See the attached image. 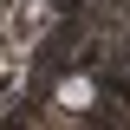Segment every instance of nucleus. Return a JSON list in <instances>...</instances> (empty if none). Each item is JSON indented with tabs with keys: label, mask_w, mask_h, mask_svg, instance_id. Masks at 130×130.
I'll return each instance as SVG.
<instances>
[{
	"label": "nucleus",
	"mask_w": 130,
	"mask_h": 130,
	"mask_svg": "<svg viewBox=\"0 0 130 130\" xmlns=\"http://www.w3.org/2000/svg\"><path fill=\"white\" fill-rule=\"evenodd\" d=\"M59 104H65V111H91V104H98V85L91 78H65L59 85Z\"/></svg>",
	"instance_id": "obj_1"
}]
</instances>
